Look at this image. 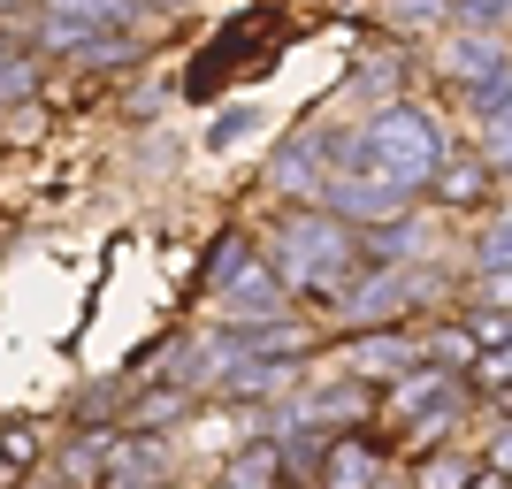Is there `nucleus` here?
Instances as JSON below:
<instances>
[{
  "label": "nucleus",
  "instance_id": "13",
  "mask_svg": "<svg viewBox=\"0 0 512 489\" xmlns=\"http://www.w3.org/2000/svg\"><path fill=\"white\" fill-rule=\"evenodd\" d=\"M398 16H406V23H428V16H436V0H398Z\"/></svg>",
  "mask_w": 512,
  "mask_h": 489
},
{
  "label": "nucleus",
  "instance_id": "4",
  "mask_svg": "<svg viewBox=\"0 0 512 489\" xmlns=\"http://www.w3.org/2000/svg\"><path fill=\"white\" fill-rule=\"evenodd\" d=\"M390 474V444L383 436H360V428H337L321 444V489H383Z\"/></svg>",
  "mask_w": 512,
  "mask_h": 489
},
{
  "label": "nucleus",
  "instance_id": "9",
  "mask_svg": "<svg viewBox=\"0 0 512 489\" xmlns=\"http://www.w3.org/2000/svg\"><path fill=\"white\" fill-rule=\"evenodd\" d=\"M39 451H46V436H39V428H0V467H8V474L39 467Z\"/></svg>",
  "mask_w": 512,
  "mask_h": 489
},
{
  "label": "nucleus",
  "instance_id": "3",
  "mask_svg": "<svg viewBox=\"0 0 512 489\" xmlns=\"http://www.w3.org/2000/svg\"><path fill=\"white\" fill-rule=\"evenodd\" d=\"M467 375L459 367H436V360H421V367H406L398 383H390V398H383V413L398 428H413V444H444V428L467 413Z\"/></svg>",
  "mask_w": 512,
  "mask_h": 489
},
{
  "label": "nucleus",
  "instance_id": "11",
  "mask_svg": "<svg viewBox=\"0 0 512 489\" xmlns=\"http://www.w3.org/2000/svg\"><path fill=\"white\" fill-rule=\"evenodd\" d=\"M482 276H512V214H497L482 237Z\"/></svg>",
  "mask_w": 512,
  "mask_h": 489
},
{
  "label": "nucleus",
  "instance_id": "6",
  "mask_svg": "<svg viewBox=\"0 0 512 489\" xmlns=\"http://www.w3.org/2000/svg\"><path fill=\"white\" fill-rule=\"evenodd\" d=\"M352 360H360V383H398L406 367H421V352H413V344L398 337V321H390V329H360V337H352Z\"/></svg>",
  "mask_w": 512,
  "mask_h": 489
},
{
  "label": "nucleus",
  "instance_id": "14",
  "mask_svg": "<svg viewBox=\"0 0 512 489\" xmlns=\"http://www.w3.org/2000/svg\"><path fill=\"white\" fill-rule=\"evenodd\" d=\"M474 489H512V482H505V474H482V482H474Z\"/></svg>",
  "mask_w": 512,
  "mask_h": 489
},
{
  "label": "nucleus",
  "instance_id": "5",
  "mask_svg": "<svg viewBox=\"0 0 512 489\" xmlns=\"http://www.w3.org/2000/svg\"><path fill=\"white\" fill-rule=\"evenodd\" d=\"M46 46H85L100 31H123L130 23V0H46Z\"/></svg>",
  "mask_w": 512,
  "mask_h": 489
},
{
  "label": "nucleus",
  "instance_id": "8",
  "mask_svg": "<svg viewBox=\"0 0 512 489\" xmlns=\"http://www.w3.org/2000/svg\"><path fill=\"white\" fill-rule=\"evenodd\" d=\"M413 489H474V467L459 459V444H436L428 459H413Z\"/></svg>",
  "mask_w": 512,
  "mask_h": 489
},
{
  "label": "nucleus",
  "instance_id": "2",
  "mask_svg": "<svg viewBox=\"0 0 512 489\" xmlns=\"http://www.w3.org/2000/svg\"><path fill=\"white\" fill-rule=\"evenodd\" d=\"M436 161H444V138H436V123L413 115V107H383V115H367V123L344 138V169H367V176H383V184H398V192L428 184Z\"/></svg>",
  "mask_w": 512,
  "mask_h": 489
},
{
  "label": "nucleus",
  "instance_id": "7",
  "mask_svg": "<svg viewBox=\"0 0 512 489\" xmlns=\"http://www.w3.org/2000/svg\"><path fill=\"white\" fill-rule=\"evenodd\" d=\"M428 184H436L444 207H482V199H490V161H482V153H444V161L428 169Z\"/></svg>",
  "mask_w": 512,
  "mask_h": 489
},
{
  "label": "nucleus",
  "instance_id": "10",
  "mask_svg": "<svg viewBox=\"0 0 512 489\" xmlns=\"http://www.w3.org/2000/svg\"><path fill=\"white\" fill-rule=\"evenodd\" d=\"M276 482V451H245L230 474H222V489H268Z\"/></svg>",
  "mask_w": 512,
  "mask_h": 489
},
{
  "label": "nucleus",
  "instance_id": "12",
  "mask_svg": "<svg viewBox=\"0 0 512 489\" xmlns=\"http://www.w3.org/2000/svg\"><path fill=\"white\" fill-rule=\"evenodd\" d=\"M490 474H505V482H512V428H497V444H490Z\"/></svg>",
  "mask_w": 512,
  "mask_h": 489
},
{
  "label": "nucleus",
  "instance_id": "1",
  "mask_svg": "<svg viewBox=\"0 0 512 489\" xmlns=\"http://www.w3.org/2000/svg\"><path fill=\"white\" fill-rule=\"evenodd\" d=\"M268 260H276L283 291H314V298H344L360 283V237L344 230L329 207H291L268 237Z\"/></svg>",
  "mask_w": 512,
  "mask_h": 489
}]
</instances>
